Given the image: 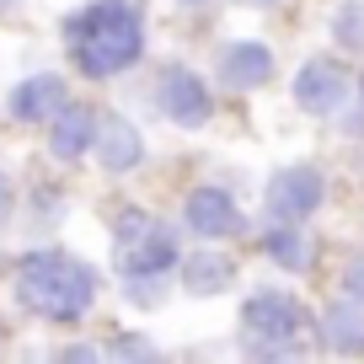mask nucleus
I'll return each mask as SVG.
<instances>
[{
	"label": "nucleus",
	"mask_w": 364,
	"mask_h": 364,
	"mask_svg": "<svg viewBox=\"0 0 364 364\" xmlns=\"http://www.w3.org/2000/svg\"><path fill=\"white\" fill-rule=\"evenodd\" d=\"M65 54L86 80H113L145 54V16L134 0H91L65 16Z\"/></svg>",
	"instance_id": "1"
},
{
	"label": "nucleus",
	"mask_w": 364,
	"mask_h": 364,
	"mask_svg": "<svg viewBox=\"0 0 364 364\" xmlns=\"http://www.w3.org/2000/svg\"><path fill=\"white\" fill-rule=\"evenodd\" d=\"M11 289H16V300H22L33 316L70 327V321H80L91 306H97L102 279H97V268H91L86 257H75V252L38 247V252H27V257L16 262Z\"/></svg>",
	"instance_id": "2"
},
{
	"label": "nucleus",
	"mask_w": 364,
	"mask_h": 364,
	"mask_svg": "<svg viewBox=\"0 0 364 364\" xmlns=\"http://www.w3.org/2000/svg\"><path fill=\"white\" fill-rule=\"evenodd\" d=\"M306 327H311L306 306L289 289H257L241 306V348L252 359H289V353H300Z\"/></svg>",
	"instance_id": "3"
},
{
	"label": "nucleus",
	"mask_w": 364,
	"mask_h": 364,
	"mask_svg": "<svg viewBox=\"0 0 364 364\" xmlns=\"http://www.w3.org/2000/svg\"><path fill=\"white\" fill-rule=\"evenodd\" d=\"M113 257H118V273H124V279H166L182 262V247H177V230H171L166 220L145 215V209H124Z\"/></svg>",
	"instance_id": "4"
},
{
	"label": "nucleus",
	"mask_w": 364,
	"mask_h": 364,
	"mask_svg": "<svg viewBox=\"0 0 364 364\" xmlns=\"http://www.w3.org/2000/svg\"><path fill=\"white\" fill-rule=\"evenodd\" d=\"M321 204H327V177H321L311 161L279 166L268 177V188H262V209H268V220H295V225H306Z\"/></svg>",
	"instance_id": "5"
},
{
	"label": "nucleus",
	"mask_w": 364,
	"mask_h": 364,
	"mask_svg": "<svg viewBox=\"0 0 364 364\" xmlns=\"http://www.w3.org/2000/svg\"><path fill=\"white\" fill-rule=\"evenodd\" d=\"M156 102H161V113H166L177 129H204L209 118H215V97H209L204 75L188 70V65H166V70H161Z\"/></svg>",
	"instance_id": "6"
},
{
	"label": "nucleus",
	"mask_w": 364,
	"mask_h": 364,
	"mask_svg": "<svg viewBox=\"0 0 364 364\" xmlns=\"http://www.w3.org/2000/svg\"><path fill=\"white\" fill-rule=\"evenodd\" d=\"M348 97H353V75L338 65V59L316 54V59L300 65V75H295V107H306V113H316V118H332V113L348 107Z\"/></svg>",
	"instance_id": "7"
},
{
	"label": "nucleus",
	"mask_w": 364,
	"mask_h": 364,
	"mask_svg": "<svg viewBox=\"0 0 364 364\" xmlns=\"http://www.w3.org/2000/svg\"><path fill=\"white\" fill-rule=\"evenodd\" d=\"M182 220H188V230L204 241H230L247 230V215H241V204L225 193V188H215V182H198V188H188V198H182Z\"/></svg>",
	"instance_id": "8"
},
{
	"label": "nucleus",
	"mask_w": 364,
	"mask_h": 364,
	"mask_svg": "<svg viewBox=\"0 0 364 364\" xmlns=\"http://www.w3.org/2000/svg\"><path fill=\"white\" fill-rule=\"evenodd\" d=\"M97 129H102V113H91V107H80V102H65L48 118V156L75 166L80 156L97 150Z\"/></svg>",
	"instance_id": "9"
},
{
	"label": "nucleus",
	"mask_w": 364,
	"mask_h": 364,
	"mask_svg": "<svg viewBox=\"0 0 364 364\" xmlns=\"http://www.w3.org/2000/svg\"><path fill=\"white\" fill-rule=\"evenodd\" d=\"M316 343H321V353H338V359L364 353V306L359 300L353 295L332 300V306L316 316Z\"/></svg>",
	"instance_id": "10"
},
{
	"label": "nucleus",
	"mask_w": 364,
	"mask_h": 364,
	"mask_svg": "<svg viewBox=\"0 0 364 364\" xmlns=\"http://www.w3.org/2000/svg\"><path fill=\"white\" fill-rule=\"evenodd\" d=\"M215 75L225 80L230 91H257V86H268V80H273V48L268 43H252V38L225 43V48H220Z\"/></svg>",
	"instance_id": "11"
},
{
	"label": "nucleus",
	"mask_w": 364,
	"mask_h": 364,
	"mask_svg": "<svg viewBox=\"0 0 364 364\" xmlns=\"http://www.w3.org/2000/svg\"><path fill=\"white\" fill-rule=\"evenodd\" d=\"M91 156L102 161V171L124 177V171H134L139 161H145V134H139L124 113H102V129H97V150H91Z\"/></svg>",
	"instance_id": "12"
},
{
	"label": "nucleus",
	"mask_w": 364,
	"mask_h": 364,
	"mask_svg": "<svg viewBox=\"0 0 364 364\" xmlns=\"http://www.w3.org/2000/svg\"><path fill=\"white\" fill-rule=\"evenodd\" d=\"M65 102H70L65 75H54V70H38V75H27L22 86L11 91V118H16V124H38V118H54Z\"/></svg>",
	"instance_id": "13"
},
{
	"label": "nucleus",
	"mask_w": 364,
	"mask_h": 364,
	"mask_svg": "<svg viewBox=\"0 0 364 364\" xmlns=\"http://www.w3.org/2000/svg\"><path fill=\"white\" fill-rule=\"evenodd\" d=\"M230 284H236V262H230L225 252H215V247L193 252V257L182 262V289H188V295H225Z\"/></svg>",
	"instance_id": "14"
},
{
	"label": "nucleus",
	"mask_w": 364,
	"mask_h": 364,
	"mask_svg": "<svg viewBox=\"0 0 364 364\" xmlns=\"http://www.w3.org/2000/svg\"><path fill=\"white\" fill-rule=\"evenodd\" d=\"M262 252H268L279 268H289V273H306V268H311V257H316L311 236L295 225V220H273V225L262 230Z\"/></svg>",
	"instance_id": "15"
},
{
	"label": "nucleus",
	"mask_w": 364,
	"mask_h": 364,
	"mask_svg": "<svg viewBox=\"0 0 364 364\" xmlns=\"http://www.w3.org/2000/svg\"><path fill=\"white\" fill-rule=\"evenodd\" d=\"M332 38H338V48H348V54H364V0L338 6V16H332Z\"/></svg>",
	"instance_id": "16"
},
{
	"label": "nucleus",
	"mask_w": 364,
	"mask_h": 364,
	"mask_svg": "<svg viewBox=\"0 0 364 364\" xmlns=\"http://www.w3.org/2000/svg\"><path fill=\"white\" fill-rule=\"evenodd\" d=\"M107 353H118V359H156V343H139V338H113V348Z\"/></svg>",
	"instance_id": "17"
},
{
	"label": "nucleus",
	"mask_w": 364,
	"mask_h": 364,
	"mask_svg": "<svg viewBox=\"0 0 364 364\" xmlns=\"http://www.w3.org/2000/svg\"><path fill=\"white\" fill-rule=\"evenodd\" d=\"M343 295H353V300L364 306V252L348 262V268H343Z\"/></svg>",
	"instance_id": "18"
},
{
	"label": "nucleus",
	"mask_w": 364,
	"mask_h": 364,
	"mask_svg": "<svg viewBox=\"0 0 364 364\" xmlns=\"http://www.w3.org/2000/svg\"><path fill=\"white\" fill-rule=\"evenodd\" d=\"M343 129L364 134V75H359V97H348V107H343Z\"/></svg>",
	"instance_id": "19"
},
{
	"label": "nucleus",
	"mask_w": 364,
	"mask_h": 364,
	"mask_svg": "<svg viewBox=\"0 0 364 364\" xmlns=\"http://www.w3.org/2000/svg\"><path fill=\"white\" fill-rule=\"evenodd\" d=\"M6 204H11V182L0 177V220H6Z\"/></svg>",
	"instance_id": "20"
},
{
	"label": "nucleus",
	"mask_w": 364,
	"mask_h": 364,
	"mask_svg": "<svg viewBox=\"0 0 364 364\" xmlns=\"http://www.w3.org/2000/svg\"><path fill=\"white\" fill-rule=\"evenodd\" d=\"M11 6H16V0H0V11H11Z\"/></svg>",
	"instance_id": "21"
},
{
	"label": "nucleus",
	"mask_w": 364,
	"mask_h": 364,
	"mask_svg": "<svg viewBox=\"0 0 364 364\" xmlns=\"http://www.w3.org/2000/svg\"><path fill=\"white\" fill-rule=\"evenodd\" d=\"M177 6H204V0H177Z\"/></svg>",
	"instance_id": "22"
},
{
	"label": "nucleus",
	"mask_w": 364,
	"mask_h": 364,
	"mask_svg": "<svg viewBox=\"0 0 364 364\" xmlns=\"http://www.w3.org/2000/svg\"><path fill=\"white\" fill-rule=\"evenodd\" d=\"M257 6H273V0H257Z\"/></svg>",
	"instance_id": "23"
}]
</instances>
